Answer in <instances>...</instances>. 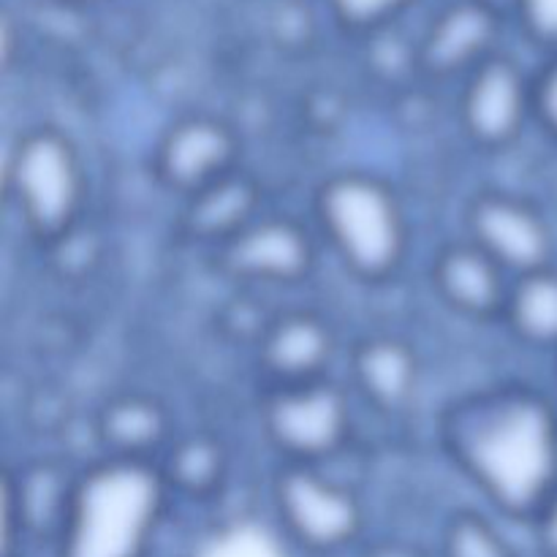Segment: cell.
<instances>
[{"instance_id":"obj_13","label":"cell","mask_w":557,"mask_h":557,"mask_svg":"<svg viewBox=\"0 0 557 557\" xmlns=\"http://www.w3.org/2000/svg\"><path fill=\"white\" fill-rule=\"evenodd\" d=\"M335 351V337L324 319L313 313L281 315L261 337V362L286 384L319 381Z\"/></svg>"},{"instance_id":"obj_26","label":"cell","mask_w":557,"mask_h":557,"mask_svg":"<svg viewBox=\"0 0 557 557\" xmlns=\"http://www.w3.org/2000/svg\"><path fill=\"white\" fill-rule=\"evenodd\" d=\"M76 3H90V0H76Z\"/></svg>"},{"instance_id":"obj_15","label":"cell","mask_w":557,"mask_h":557,"mask_svg":"<svg viewBox=\"0 0 557 557\" xmlns=\"http://www.w3.org/2000/svg\"><path fill=\"white\" fill-rule=\"evenodd\" d=\"M166 411L156 400L141 395H123L107 403L98 417V433L112 451L109 457L150 460V451L166 438Z\"/></svg>"},{"instance_id":"obj_5","label":"cell","mask_w":557,"mask_h":557,"mask_svg":"<svg viewBox=\"0 0 557 557\" xmlns=\"http://www.w3.org/2000/svg\"><path fill=\"white\" fill-rule=\"evenodd\" d=\"M275 511L288 536L302 549L332 555L354 544L362 533L364 511L357 495L319 471V466H294L275 479Z\"/></svg>"},{"instance_id":"obj_1","label":"cell","mask_w":557,"mask_h":557,"mask_svg":"<svg viewBox=\"0 0 557 557\" xmlns=\"http://www.w3.org/2000/svg\"><path fill=\"white\" fill-rule=\"evenodd\" d=\"M446 438L479 493L515 520H536L557 490V411L531 389H498L455 408Z\"/></svg>"},{"instance_id":"obj_16","label":"cell","mask_w":557,"mask_h":557,"mask_svg":"<svg viewBox=\"0 0 557 557\" xmlns=\"http://www.w3.org/2000/svg\"><path fill=\"white\" fill-rule=\"evenodd\" d=\"M504 313L522 343L533 348H557V270L544 267L517 277Z\"/></svg>"},{"instance_id":"obj_17","label":"cell","mask_w":557,"mask_h":557,"mask_svg":"<svg viewBox=\"0 0 557 557\" xmlns=\"http://www.w3.org/2000/svg\"><path fill=\"white\" fill-rule=\"evenodd\" d=\"M256 188L248 180L228 174L221 183L210 185L201 194L190 196L188 223L190 232L205 239H223L228 243L237 237L248 223H253Z\"/></svg>"},{"instance_id":"obj_23","label":"cell","mask_w":557,"mask_h":557,"mask_svg":"<svg viewBox=\"0 0 557 557\" xmlns=\"http://www.w3.org/2000/svg\"><path fill=\"white\" fill-rule=\"evenodd\" d=\"M533 101H536V117L549 134L557 136V60L547 65L533 79Z\"/></svg>"},{"instance_id":"obj_22","label":"cell","mask_w":557,"mask_h":557,"mask_svg":"<svg viewBox=\"0 0 557 557\" xmlns=\"http://www.w3.org/2000/svg\"><path fill=\"white\" fill-rule=\"evenodd\" d=\"M517 14L533 41L557 47V0H517Z\"/></svg>"},{"instance_id":"obj_9","label":"cell","mask_w":557,"mask_h":557,"mask_svg":"<svg viewBox=\"0 0 557 557\" xmlns=\"http://www.w3.org/2000/svg\"><path fill=\"white\" fill-rule=\"evenodd\" d=\"M237 136L212 117H185L166 131L158 145L156 166L163 183L180 194L196 196L234 174Z\"/></svg>"},{"instance_id":"obj_14","label":"cell","mask_w":557,"mask_h":557,"mask_svg":"<svg viewBox=\"0 0 557 557\" xmlns=\"http://www.w3.org/2000/svg\"><path fill=\"white\" fill-rule=\"evenodd\" d=\"M354 379L370 403L389 411L400 408L417 392V354L397 337H370L354 351Z\"/></svg>"},{"instance_id":"obj_3","label":"cell","mask_w":557,"mask_h":557,"mask_svg":"<svg viewBox=\"0 0 557 557\" xmlns=\"http://www.w3.org/2000/svg\"><path fill=\"white\" fill-rule=\"evenodd\" d=\"M321 232L346 270L362 281H384L406 256L408 232L395 190L379 177L343 172L315 196Z\"/></svg>"},{"instance_id":"obj_20","label":"cell","mask_w":557,"mask_h":557,"mask_svg":"<svg viewBox=\"0 0 557 557\" xmlns=\"http://www.w3.org/2000/svg\"><path fill=\"white\" fill-rule=\"evenodd\" d=\"M27 520L11 473H3L0 482V557H16L27 539Z\"/></svg>"},{"instance_id":"obj_24","label":"cell","mask_w":557,"mask_h":557,"mask_svg":"<svg viewBox=\"0 0 557 557\" xmlns=\"http://www.w3.org/2000/svg\"><path fill=\"white\" fill-rule=\"evenodd\" d=\"M533 525H536V536H539V544H542L544 555L557 557V490L553 493V498L544 504V509L539 511Z\"/></svg>"},{"instance_id":"obj_25","label":"cell","mask_w":557,"mask_h":557,"mask_svg":"<svg viewBox=\"0 0 557 557\" xmlns=\"http://www.w3.org/2000/svg\"><path fill=\"white\" fill-rule=\"evenodd\" d=\"M368 557H424L419 549L408 547V544H397V542H384V544H375L370 549Z\"/></svg>"},{"instance_id":"obj_8","label":"cell","mask_w":557,"mask_h":557,"mask_svg":"<svg viewBox=\"0 0 557 557\" xmlns=\"http://www.w3.org/2000/svg\"><path fill=\"white\" fill-rule=\"evenodd\" d=\"M471 243L517 277L549 267L553 234L536 207L511 194H482L468 212Z\"/></svg>"},{"instance_id":"obj_19","label":"cell","mask_w":557,"mask_h":557,"mask_svg":"<svg viewBox=\"0 0 557 557\" xmlns=\"http://www.w3.org/2000/svg\"><path fill=\"white\" fill-rule=\"evenodd\" d=\"M441 557H517V553L487 517L460 511L446 525Z\"/></svg>"},{"instance_id":"obj_18","label":"cell","mask_w":557,"mask_h":557,"mask_svg":"<svg viewBox=\"0 0 557 557\" xmlns=\"http://www.w3.org/2000/svg\"><path fill=\"white\" fill-rule=\"evenodd\" d=\"M223 471H226V455L221 444L207 435H190L180 441L169 457V468H163L169 487L190 495H210L221 484Z\"/></svg>"},{"instance_id":"obj_11","label":"cell","mask_w":557,"mask_h":557,"mask_svg":"<svg viewBox=\"0 0 557 557\" xmlns=\"http://www.w3.org/2000/svg\"><path fill=\"white\" fill-rule=\"evenodd\" d=\"M433 283L449 308L473 319L504 313L511 288L504 267L473 243L441 250L433 264Z\"/></svg>"},{"instance_id":"obj_6","label":"cell","mask_w":557,"mask_h":557,"mask_svg":"<svg viewBox=\"0 0 557 557\" xmlns=\"http://www.w3.org/2000/svg\"><path fill=\"white\" fill-rule=\"evenodd\" d=\"M267 438L294 466H319L332 457L351 433L346 395L330 381L277 386L264 406Z\"/></svg>"},{"instance_id":"obj_21","label":"cell","mask_w":557,"mask_h":557,"mask_svg":"<svg viewBox=\"0 0 557 557\" xmlns=\"http://www.w3.org/2000/svg\"><path fill=\"white\" fill-rule=\"evenodd\" d=\"M326 3L341 22L368 30V27H379L392 20L408 0H326Z\"/></svg>"},{"instance_id":"obj_10","label":"cell","mask_w":557,"mask_h":557,"mask_svg":"<svg viewBox=\"0 0 557 557\" xmlns=\"http://www.w3.org/2000/svg\"><path fill=\"white\" fill-rule=\"evenodd\" d=\"M228 270L245 281L297 283L313 267L308 234L288 218H261L226 243Z\"/></svg>"},{"instance_id":"obj_7","label":"cell","mask_w":557,"mask_h":557,"mask_svg":"<svg viewBox=\"0 0 557 557\" xmlns=\"http://www.w3.org/2000/svg\"><path fill=\"white\" fill-rule=\"evenodd\" d=\"M460 114L462 128L479 147H506L536 114L533 82L511 58L490 54L468 76Z\"/></svg>"},{"instance_id":"obj_12","label":"cell","mask_w":557,"mask_h":557,"mask_svg":"<svg viewBox=\"0 0 557 557\" xmlns=\"http://www.w3.org/2000/svg\"><path fill=\"white\" fill-rule=\"evenodd\" d=\"M498 20L482 0H462L449 5L430 27L422 44V65L438 76L476 69L490 58Z\"/></svg>"},{"instance_id":"obj_2","label":"cell","mask_w":557,"mask_h":557,"mask_svg":"<svg viewBox=\"0 0 557 557\" xmlns=\"http://www.w3.org/2000/svg\"><path fill=\"white\" fill-rule=\"evenodd\" d=\"M169 482L152 460L107 457L74 479L54 557H147L166 511Z\"/></svg>"},{"instance_id":"obj_4","label":"cell","mask_w":557,"mask_h":557,"mask_svg":"<svg viewBox=\"0 0 557 557\" xmlns=\"http://www.w3.org/2000/svg\"><path fill=\"white\" fill-rule=\"evenodd\" d=\"M3 190L38 239H58L76 223L85 201V172L69 136L30 131L5 158Z\"/></svg>"}]
</instances>
